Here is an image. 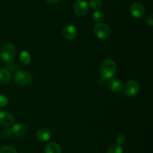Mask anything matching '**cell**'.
<instances>
[{"label": "cell", "instance_id": "cell-1", "mask_svg": "<svg viewBox=\"0 0 153 153\" xmlns=\"http://www.w3.org/2000/svg\"><path fill=\"white\" fill-rule=\"evenodd\" d=\"M117 71V64L113 60L105 59L102 62L100 66V76L104 80H110L113 78Z\"/></svg>", "mask_w": 153, "mask_h": 153}, {"label": "cell", "instance_id": "cell-2", "mask_svg": "<svg viewBox=\"0 0 153 153\" xmlns=\"http://www.w3.org/2000/svg\"><path fill=\"white\" fill-rule=\"evenodd\" d=\"M16 49L13 44H5L0 50V57L2 61L6 63L12 62L16 56Z\"/></svg>", "mask_w": 153, "mask_h": 153}, {"label": "cell", "instance_id": "cell-3", "mask_svg": "<svg viewBox=\"0 0 153 153\" xmlns=\"http://www.w3.org/2000/svg\"><path fill=\"white\" fill-rule=\"evenodd\" d=\"M33 79V76L30 72L25 70H19L14 75V82L20 86H25L29 85Z\"/></svg>", "mask_w": 153, "mask_h": 153}, {"label": "cell", "instance_id": "cell-4", "mask_svg": "<svg viewBox=\"0 0 153 153\" xmlns=\"http://www.w3.org/2000/svg\"><path fill=\"white\" fill-rule=\"evenodd\" d=\"M111 29L105 23L100 22L97 23L94 27V34L100 40H108L111 36Z\"/></svg>", "mask_w": 153, "mask_h": 153}, {"label": "cell", "instance_id": "cell-5", "mask_svg": "<svg viewBox=\"0 0 153 153\" xmlns=\"http://www.w3.org/2000/svg\"><path fill=\"white\" fill-rule=\"evenodd\" d=\"M88 3L85 0H76L73 4V11L77 16H84L88 11Z\"/></svg>", "mask_w": 153, "mask_h": 153}, {"label": "cell", "instance_id": "cell-6", "mask_svg": "<svg viewBox=\"0 0 153 153\" xmlns=\"http://www.w3.org/2000/svg\"><path fill=\"white\" fill-rule=\"evenodd\" d=\"M139 90H140V85L137 81L134 80H128L126 83L125 87H124L126 94L129 97H133V96L136 95L138 93Z\"/></svg>", "mask_w": 153, "mask_h": 153}, {"label": "cell", "instance_id": "cell-7", "mask_svg": "<svg viewBox=\"0 0 153 153\" xmlns=\"http://www.w3.org/2000/svg\"><path fill=\"white\" fill-rule=\"evenodd\" d=\"M14 123V117L10 112L5 110H0V125L10 127Z\"/></svg>", "mask_w": 153, "mask_h": 153}, {"label": "cell", "instance_id": "cell-8", "mask_svg": "<svg viewBox=\"0 0 153 153\" xmlns=\"http://www.w3.org/2000/svg\"><path fill=\"white\" fill-rule=\"evenodd\" d=\"M129 11L133 17L140 18L144 15L146 9L143 4L140 2H134L130 6Z\"/></svg>", "mask_w": 153, "mask_h": 153}, {"label": "cell", "instance_id": "cell-9", "mask_svg": "<svg viewBox=\"0 0 153 153\" xmlns=\"http://www.w3.org/2000/svg\"><path fill=\"white\" fill-rule=\"evenodd\" d=\"M62 34L67 40H73L77 36V29L73 25H67L63 28Z\"/></svg>", "mask_w": 153, "mask_h": 153}, {"label": "cell", "instance_id": "cell-10", "mask_svg": "<svg viewBox=\"0 0 153 153\" xmlns=\"http://www.w3.org/2000/svg\"><path fill=\"white\" fill-rule=\"evenodd\" d=\"M52 132L50 130L46 128H42L39 129L36 134V136L37 139L40 142H47L52 137Z\"/></svg>", "mask_w": 153, "mask_h": 153}, {"label": "cell", "instance_id": "cell-11", "mask_svg": "<svg viewBox=\"0 0 153 153\" xmlns=\"http://www.w3.org/2000/svg\"><path fill=\"white\" fill-rule=\"evenodd\" d=\"M123 86V82L118 78H111L110 80L108 82V87L111 91L114 92H119L122 90Z\"/></svg>", "mask_w": 153, "mask_h": 153}, {"label": "cell", "instance_id": "cell-12", "mask_svg": "<svg viewBox=\"0 0 153 153\" xmlns=\"http://www.w3.org/2000/svg\"><path fill=\"white\" fill-rule=\"evenodd\" d=\"M12 133L17 136H22L26 133V127L22 123H16L11 128Z\"/></svg>", "mask_w": 153, "mask_h": 153}, {"label": "cell", "instance_id": "cell-13", "mask_svg": "<svg viewBox=\"0 0 153 153\" xmlns=\"http://www.w3.org/2000/svg\"><path fill=\"white\" fill-rule=\"evenodd\" d=\"M10 79H11V74L7 69H0V83L7 84L10 82Z\"/></svg>", "mask_w": 153, "mask_h": 153}, {"label": "cell", "instance_id": "cell-14", "mask_svg": "<svg viewBox=\"0 0 153 153\" xmlns=\"http://www.w3.org/2000/svg\"><path fill=\"white\" fill-rule=\"evenodd\" d=\"M45 153H61V148L56 142H49L45 148Z\"/></svg>", "mask_w": 153, "mask_h": 153}, {"label": "cell", "instance_id": "cell-15", "mask_svg": "<svg viewBox=\"0 0 153 153\" xmlns=\"http://www.w3.org/2000/svg\"><path fill=\"white\" fill-rule=\"evenodd\" d=\"M19 61L23 64H28L31 62V55L26 50H23L19 53Z\"/></svg>", "mask_w": 153, "mask_h": 153}, {"label": "cell", "instance_id": "cell-16", "mask_svg": "<svg viewBox=\"0 0 153 153\" xmlns=\"http://www.w3.org/2000/svg\"><path fill=\"white\" fill-rule=\"evenodd\" d=\"M104 14L102 10H97L94 12L93 14L92 18L94 20V21H95L97 23H100V22H102V20H104Z\"/></svg>", "mask_w": 153, "mask_h": 153}, {"label": "cell", "instance_id": "cell-17", "mask_svg": "<svg viewBox=\"0 0 153 153\" xmlns=\"http://www.w3.org/2000/svg\"><path fill=\"white\" fill-rule=\"evenodd\" d=\"M88 5L93 10H100L102 7V0H89Z\"/></svg>", "mask_w": 153, "mask_h": 153}, {"label": "cell", "instance_id": "cell-18", "mask_svg": "<svg viewBox=\"0 0 153 153\" xmlns=\"http://www.w3.org/2000/svg\"><path fill=\"white\" fill-rule=\"evenodd\" d=\"M123 150L122 146L120 145H113L111 146L107 150V153H123Z\"/></svg>", "mask_w": 153, "mask_h": 153}, {"label": "cell", "instance_id": "cell-19", "mask_svg": "<svg viewBox=\"0 0 153 153\" xmlns=\"http://www.w3.org/2000/svg\"><path fill=\"white\" fill-rule=\"evenodd\" d=\"M0 153H17V152L11 146H4L0 148Z\"/></svg>", "mask_w": 153, "mask_h": 153}, {"label": "cell", "instance_id": "cell-20", "mask_svg": "<svg viewBox=\"0 0 153 153\" xmlns=\"http://www.w3.org/2000/svg\"><path fill=\"white\" fill-rule=\"evenodd\" d=\"M116 141L117 142L118 145H122V144H124L126 141V136L124 134H119L117 136H116Z\"/></svg>", "mask_w": 153, "mask_h": 153}, {"label": "cell", "instance_id": "cell-21", "mask_svg": "<svg viewBox=\"0 0 153 153\" xmlns=\"http://www.w3.org/2000/svg\"><path fill=\"white\" fill-rule=\"evenodd\" d=\"M8 104V98L4 94H0V107H4Z\"/></svg>", "mask_w": 153, "mask_h": 153}, {"label": "cell", "instance_id": "cell-22", "mask_svg": "<svg viewBox=\"0 0 153 153\" xmlns=\"http://www.w3.org/2000/svg\"><path fill=\"white\" fill-rule=\"evenodd\" d=\"M12 134H13V133H12L11 129L7 128L3 129L2 131H1V135L4 137H10Z\"/></svg>", "mask_w": 153, "mask_h": 153}, {"label": "cell", "instance_id": "cell-23", "mask_svg": "<svg viewBox=\"0 0 153 153\" xmlns=\"http://www.w3.org/2000/svg\"><path fill=\"white\" fill-rule=\"evenodd\" d=\"M144 21H145V22H146V24H147L148 26H152L153 25V15H152V14H150L147 15V16L145 17Z\"/></svg>", "mask_w": 153, "mask_h": 153}, {"label": "cell", "instance_id": "cell-24", "mask_svg": "<svg viewBox=\"0 0 153 153\" xmlns=\"http://www.w3.org/2000/svg\"><path fill=\"white\" fill-rule=\"evenodd\" d=\"M46 1L50 4H55V3H58L60 0H46Z\"/></svg>", "mask_w": 153, "mask_h": 153}, {"label": "cell", "instance_id": "cell-25", "mask_svg": "<svg viewBox=\"0 0 153 153\" xmlns=\"http://www.w3.org/2000/svg\"><path fill=\"white\" fill-rule=\"evenodd\" d=\"M0 65H1V62H0Z\"/></svg>", "mask_w": 153, "mask_h": 153}]
</instances>
